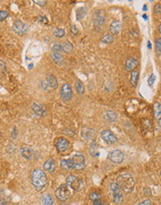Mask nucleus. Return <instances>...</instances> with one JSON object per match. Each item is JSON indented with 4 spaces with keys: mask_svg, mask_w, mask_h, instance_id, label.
I'll use <instances>...</instances> for the list:
<instances>
[{
    "mask_svg": "<svg viewBox=\"0 0 161 205\" xmlns=\"http://www.w3.org/2000/svg\"><path fill=\"white\" fill-rule=\"evenodd\" d=\"M147 47H148V49H149V50H151V49H152V45H151V42H150V41H148V42H147Z\"/></svg>",
    "mask_w": 161,
    "mask_h": 205,
    "instance_id": "a18cd8bd",
    "label": "nucleus"
},
{
    "mask_svg": "<svg viewBox=\"0 0 161 205\" xmlns=\"http://www.w3.org/2000/svg\"><path fill=\"white\" fill-rule=\"evenodd\" d=\"M93 25L95 28L99 31H101L105 24V13L103 10H96L93 14Z\"/></svg>",
    "mask_w": 161,
    "mask_h": 205,
    "instance_id": "7ed1b4c3",
    "label": "nucleus"
},
{
    "mask_svg": "<svg viewBox=\"0 0 161 205\" xmlns=\"http://www.w3.org/2000/svg\"><path fill=\"white\" fill-rule=\"evenodd\" d=\"M51 52H62L61 45L59 43H56V44L53 45L52 48H51Z\"/></svg>",
    "mask_w": 161,
    "mask_h": 205,
    "instance_id": "f704fd0d",
    "label": "nucleus"
},
{
    "mask_svg": "<svg viewBox=\"0 0 161 205\" xmlns=\"http://www.w3.org/2000/svg\"><path fill=\"white\" fill-rule=\"evenodd\" d=\"M87 14V11H86V9L85 8H79L77 11H76V16H77V21H80L82 20Z\"/></svg>",
    "mask_w": 161,
    "mask_h": 205,
    "instance_id": "c85d7f7f",
    "label": "nucleus"
},
{
    "mask_svg": "<svg viewBox=\"0 0 161 205\" xmlns=\"http://www.w3.org/2000/svg\"><path fill=\"white\" fill-rule=\"evenodd\" d=\"M81 136L86 141L91 140L94 136V130L88 127H83L81 130Z\"/></svg>",
    "mask_w": 161,
    "mask_h": 205,
    "instance_id": "4468645a",
    "label": "nucleus"
},
{
    "mask_svg": "<svg viewBox=\"0 0 161 205\" xmlns=\"http://www.w3.org/2000/svg\"><path fill=\"white\" fill-rule=\"evenodd\" d=\"M51 59L53 60V62L56 64L61 65L64 63V58H63V56L61 52H51Z\"/></svg>",
    "mask_w": 161,
    "mask_h": 205,
    "instance_id": "412c9836",
    "label": "nucleus"
},
{
    "mask_svg": "<svg viewBox=\"0 0 161 205\" xmlns=\"http://www.w3.org/2000/svg\"><path fill=\"white\" fill-rule=\"evenodd\" d=\"M93 205H102V201H101V199L93 201Z\"/></svg>",
    "mask_w": 161,
    "mask_h": 205,
    "instance_id": "c03bdc74",
    "label": "nucleus"
},
{
    "mask_svg": "<svg viewBox=\"0 0 161 205\" xmlns=\"http://www.w3.org/2000/svg\"><path fill=\"white\" fill-rule=\"evenodd\" d=\"M42 24H44V25H47V24H49V21H48V19H47V17H45V16H43L40 20H39Z\"/></svg>",
    "mask_w": 161,
    "mask_h": 205,
    "instance_id": "a19ab883",
    "label": "nucleus"
},
{
    "mask_svg": "<svg viewBox=\"0 0 161 205\" xmlns=\"http://www.w3.org/2000/svg\"><path fill=\"white\" fill-rule=\"evenodd\" d=\"M56 198L61 201H65L71 197V192L67 185H61L55 191Z\"/></svg>",
    "mask_w": 161,
    "mask_h": 205,
    "instance_id": "20e7f679",
    "label": "nucleus"
},
{
    "mask_svg": "<svg viewBox=\"0 0 161 205\" xmlns=\"http://www.w3.org/2000/svg\"><path fill=\"white\" fill-rule=\"evenodd\" d=\"M143 18H144V20L146 21L148 17H147V15H146V14H144V15H143Z\"/></svg>",
    "mask_w": 161,
    "mask_h": 205,
    "instance_id": "49530a36",
    "label": "nucleus"
},
{
    "mask_svg": "<svg viewBox=\"0 0 161 205\" xmlns=\"http://www.w3.org/2000/svg\"><path fill=\"white\" fill-rule=\"evenodd\" d=\"M32 110L36 115L40 116V117H45L46 113H47L46 106L42 104H39V103H34L33 105H32Z\"/></svg>",
    "mask_w": 161,
    "mask_h": 205,
    "instance_id": "f8f14e48",
    "label": "nucleus"
},
{
    "mask_svg": "<svg viewBox=\"0 0 161 205\" xmlns=\"http://www.w3.org/2000/svg\"><path fill=\"white\" fill-rule=\"evenodd\" d=\"M154 111H155V117L160 122V116H161V105L159 102H155L154 104Z\"/></svg>",
    "mask_w": 161,
    "mask_h": 205,
    "instance_id": "a878e982",
    "label": "nucleus"
},
{
    "mask_svg": "<svg viewBox=\"0 0 161 205\" xmlns=\"http://www.w3.org/2000/svg\"><path fill=\"white\" fill-rule=\"evenodd\" d=\"M60 45H61V50H62V52L70 53L74 50V46H73V45L70 42H68V41H63Z\"/></svg>",
    "mask_w": 161,
    "mask_h": 205,
    "instance_id": "aec40b11",
    "label": "nucleus"
},
{
    "mask_svg": "<svg viewBox=\"0 0 161 205\" xmlns=\"http://www.w3.org/2000/svg\"><path fill=\"white\" fill-rule=\"evenodd\" d=\"M105 120L109 122V123H113V122H114L117 120V118H118V116H117V114L114 113V111H107L106 113H105Z\"/></svg>",
    "mask_w": 161,
    "mask_h": 205,
    "instance_id": "b1692460",
    "label": "nucleus"
},
{
    "mask_svg": "<svg viewBox=\"0 0 161 205\" xmlns=\"http://www.w3.org/2000/svg\"><path fill=\"white\" fill-rule=\"evenodd\" d=\"M138 78H139V72L137 70H132L131 75H130V83L132 86H136L138 82Z\"/></svg>",
    "mask_w": 161,
    "mask_h": 205,
    "instance_id": "bb28decb",
    "label": "nucleus"
},
{
    "mask_svg": "<svg viewBox=\"0 0 161 205\" xmlns=\"http://www.w3.org/2000/svg\"><path fill=\"white\" fill-rule=\"evenodd\" d=\"M71 159L73 163V168L76 170H82L86 165V158L81 153H76Z\"/></svg>",
    "mask_w": 161,
    "mask_h": 205,
    "instance_id": "0eeeda50",
    "label": "nucleus"
},
{
    "mask_svg": "<svg viewBox=\"0 0 161 205\" xmlns=\"http://www.w3.org/2000/svg\"><path fill=\"white\" fill-rule=\"evenodd\" d=\"M71 33H72L73 35H77V34H78V29L77 28L76 25H72V26H71Z\"/></svg>",
    "mask_w": 161,
    "mask_h": 205,
    "instance_id": "ea45409f",
    "label": "nucleus"
},
{
    "mask_svg": "<svg viewBox=\"0 0 161 205\" xmlns=\"http://www.w3.org/2000/svg\"><path fill=\"white\" fill-rule=\"evenodd\" d=\"M60 205H70V204H66V203H61Z\"/></svg>",
    "mask_w": 161,
    "mask_h": 205,
    "instance_id": "3c124183",
    "label": "nucleus"
},
{
    "mask_svg": "<svg viewBox=\"0 0 161 205\" xmlns=\"http://www.w3.org/2000/svg\"><path fill=\"white\" fill-rule=\"evenodd\" d=\"M73 97V92L70 85L64 83L61 88V98L63 101H70Z\"/></svg>",
    "mask_w": 161,
    "mask_h": 205,
    "instance_id": "1a4fd4ad",
    "label": "nucleus"
},
{
    "mask_svg": "<svg viewBox=\"0 0 161 205\" xmlns=\"http://www.w3.org/2000/svg\"><path fill=\"white\" fill-rule=\"evenodd\" d=\"M101 199V195L100 193L96 192V191H93L89 194V199L92 200V201H95V200H99Z\"/></svg>",
    "mask_w": 161,
    "mask_h": 205,
    "instance_id": "2f4dec72",
    "label": "nucleus"
},
{
    "mask_svg": "<svg viewBox=\"0 0 161 205\" xmlns=\"http://www.w3.org/2000/svg\"><path fill=\"white\" fill-rule=\"evenodd\" d=\"M20 154H21V156L22 158L27 159V161H30V159L33 158V152H32V150L28 146H22V147H21Z\"/></svg>",
    "mask_w": 161,
    "mask_h": 205,
    "instance_id": "a211bd4d",
    "label": "nucleus"
},
{
    "mask_svg": "<svg viewBox=\"0 0 161 205\" xmlns=\"http://www.w3.org/2000/svg\"><path fill=\"white\" fill-rule=\"evenodd\" d=\"M114 36L111 34H106V35H104L102 37V41L103 43H105V44H111V43L114 42Z\"/></svg>",
    "mask_w": 161,
    "mask_h": 205,
    "instance_id": "7c9ffc66",
    "label": "nucleus"
},
{
    "mask_svg": "<svg viewBox=\"0 0 161 205\" xmlns=\"http://www.w3.org/2000/svg\"><path fill=\"white\" fill-rule=\"evenodd\" d=\"M0 205H8L7 201L3 198H0Z\"/></svg>",
    "mask_w": 161,
    "mask_h": 205,
    "instance_id": "37998d69",
    "label": "nucleus"
},
{
    "mask_svg": "<svg viewBox=\"0 0 161 205\" xmlns=\"http://www.w3.org/2000/svg\"><path fill=\"white\" fill-rule=\"evenodd\" d=\"M155 80V76L154 74H152V75L149 77V78H148V85H149V86H153Z\"/></svg>",
    "mask_w": 161,
    "mask_h": 205,
    "instance_id": "e433bc0d",
    "label": "nucleus"
},
{
    "mask_svg": "<svg viewBox=\"0 0 161 205\" xmlns=\"http://www.w3.org/2000/svg\"><path fill=\"white\" fill-rule=\"evenodd\" d=\"M146 9H147V6H146V5H144V11H145Z\"/></svg>",
    "mask_w": 161,
    "mask_h": 205,
    "instance_id": "8fccbe9b",
    "label": "nucleus"
},
{
    "mask_svg": "<svg viewBox=\"0 0 161 205\" xmlns=\"http://www.w3.org/2000/svg\"><path fill=\"white\" fill-rule=\"evenodd\" d=\"M6 70H7L6 63L2 60H0V75H4L6 73Z\"/></svg>",
    "mask_w": 161,
    "mask_h": 205,
    "instance_id": "72a5a7b5",
    "label": "nucleus"
},
{
    "mask_svg": "<svg viewBox=\"0 0 161 205\" xmlns=\"http://www.w3.org/2000/svg\"><path fill=\"white\" fill-rule=\"evenodd\" d=\"M121 28H122V25L119 21H113L111 25H110V33L112 36L114 35H118L119 32L121 31Z\"/></svg>",
    "mask_w": 161,
    "mask_h": 205,
    "instance_id": "2eb2a0df",
    "label": "nucleus"
},
{
    "mask_svg": "<svg viewBox=\"0 0 161 205\" xmlns=\"http://www.w3.org/2000/svg\"><path fill=\"white\" fill-rule=\"evenodd\" d=\"M34 2H35V3H36V4H37V5H39V6H44L46 3H47L46 1H37V0H34Z\"/></svg>",
    "mask_w": 161,
    "mask_h": 205,
    "instance_id": "79ce46f5",
    "label": "nucleus"
},
{
    "mask_svg": "<svg viewBox=\"0 0 161 205\" xmlns=\"http://www.w3.org/2000/svg\"><path fill=\"white\" fill-rule=\"evenodd\" d=\"M138 205H154V203H153L150 199H145V200L140 202Z\"/></svg>",
    "mask_w": 161,
    "mask_h": 205,
    "instance_id": "58836bf2",
    "label": "nucleus"
},
{
    "mask_svg": "<svg viewBox=\"0 0 161 205\" xmlns=\"http://www.w3.org/2000/svg\"><path fill=\"white\" fill-rule=\"evenodd\" d=\"M13 31L16 34L21 36L27 31V26L24 22H22L21 21H16L14 22V25H13Z\"/></svg>",
    "mask_w": 161,
    "mask_h": 205,
    "instance_id": "ddd939ff",
    "label": "nucleus"
},
{
    "mask_svg": "<svg viewBox=\"0 0 161 205\" xmlns=\"http://www.w3.org/2000/svg\"><path fill=\"white\" fill-rule=\"evenodd\" d=\"M42 202L44 205H53L54 204V200H53L51 195H50V194H44L42 196Z\"/></svg>",
    "mask_w": 161,
    "mask_h": 205,
    "instance_id": "393cba45",
    "label": "nucleus"
},
{
    "mask_svg": "<svg viewBox=\"0 0 161 205\" xmlns=\"http://www.w3.org/2000/svg\"><path fill=\"white\" fill-rule=\"evenodd\" d=\"M155 49H156V53L158 54V56H160L161 53V38H157L155 40Z\"/></svg>",
    "mask_w": 161,
    "mask_h": 205,
    "instance_id": "473e14b6",
    "label": "nucleus"
},
{
    "mask_svg": "<svg viewBox=\"0 0 161 205\" xmlns=\"http://www.w3.org/2000/svg\"><path fill=\"white\" fill-rule=\"evenodd\" d=\"M101 136H102L103 140L106 144H108V145H113L114 143H117V141H118L117 136L114 135L110 130H104V131H103L102 133H101Z\"/></svg>",
    "mask_w": 161,
    "mask_h": 205,
    "instance_id": "9d476101",
    "label": "nucleus"
},
{
    "mask_svg": "<svg viewBox=\"0 0 161 205\" xmlns=\"http://www.w3.org/2000/svg\"><path fill=\"white\" fill-rule=\"evenodd\" d=\"M52 34H53L54 36L61 38V37H63V36H65V31H64L63 29H61V28H55V29L53 30Z\"/></svg>",
    "mask_w": 161,
    "mask_h": 205,
    "instance_id": "c756f323",
    "label": "nucleus"
},
{
    "mask_svg": "<svg viewBox=\"0 0 161 205\" xmlns=\"http://www.w3.org/2000/svg\"><path fill=\"white\" fill-rule=\"evenodd\" d=\"M76 89H77V92L78 94H84L85 93V88H84V84L83 82H81L79 79H77V82H76Z\"/></svg>",
    "mask_w": 161,
    "mask_h": 205,
    "instance_id": "cd10ccee",
    "label": "nucleus"
},
{
    "mask_svg": "<svg viewBox=\"0 0 161 205\" xmlns=\"http://www.w3.org/2000/svg\"><path fill=\"white\" fill-rule=\"evenodd\" d=\"M117 184L118 188L126 193H130L134 189L135 180L129 173H123L117 179Z\"/></svg>",
    "mask_w": 161,
    "mask_h": 205,
    "instance_id": "f03ea898",
    "label": "nucleus"
},
{
    "mask_svg": "<svg viewBox=\"0 0 161 205\" xmlns=\"http://www.w3.org/2000/svg\"><path fill=\"white\" fill-rule=\"evenodd\" d=\"M9 17V12L6 10H0V21H4Z\"/></svg>",
    "mask_w": 161,
    "mask_h": 205,
    "instance_id": "c9c22d12",
    "label": "nucleus"
},
{
    "mask_svg": "<svg viewBox=\"0 0 161 205\" xmlns=\"http://www.w3.org/2000/svg\"><path fill=\"white\" fill-rule=\"evenodd\" d=\"M32 184L37 191H41L48 183V177L45 172L40 169H36L32 172L31 174Z\"/></svg>",
    "mask_w": 161,
    "mask_h": 205,
    "instance_id": "f257e3e1",
    "label": "nucleus"
},
{
    "mask_svg": "<svg viewBox=\"0 0 161 205\" xmlns=\"http://www.w3.org/2000/svg\"><path fill=\"white\" fill-rule=\"evenodd\" d=\"M124 153L119 150V149H114L113 151H111L108 155V159L110 161H112L113 163L116 164H120L123 162L124 161Z\"/></svg>",
    "mask_w": 161,
    "mask_h": 205,
    "instance_id": "6e6552de",
    "label": "nucleus"
},
{
    "mask_svg": "<svg viewBox=\"0 0 161 205\" xmlns=\"http://www.w3.org/2000/svg\"><path fill=\"white\" fill-rule=\"evenodd\" d=\"M160 11H161V5H160V3H157L154 7V12L155 13H160Z\"/></svg>",
    "mask_w": 161,
    "mask_h": 205,
    "instance_id": "4c0bfd02",
    "label": "nucleus"
},
{
    "mask_svg": "<svg viewBox=\"0 0 161 205\" xmlns=\"http://www.w3.org/2000/svg\"><path fill=\"white\" fill-rule=\"evenodd\" d=\"M46 80H47V84L48 86L52 89H56L58 88V81L56 79V78L52 75H48L47 78H46Z\"/></svg>",
    "mask_w": 161,
    "mask_h": 205,
    "instance_id": "6ab92c4d",
    "label": "nucleus"
},
{
    "mask_svg": "<svg viewBox=\"0 0 161 205\" xmlns=\"http://www.w3.org/2000/svg\"><path fill=\"white\" fill-rule=\"evenodd\" d=\"M69 146H70V143L69 141L65 138H58L55 142V146L57 148V150L59 152H64L69 148Z\"/></svg>",
    "mask_w": 161,
    "mask_h": 205,
    "instance_id": "9b49d317",
    "label": "nucleus"
},
{
    "mask_svg": "<svg viewBox=\"0 0 161 205\" xmlns=\"http://www.w3.org/2000/svg\"><path fill=\"white\" fill-rule=\"evenodd\" d=\"M89 155L93 158H96L99 156V151H98V146L95 141H92L90 143L89 146Z\"/></svg>",
    "mask_w": 161,
    "mask_h": 205,
    "instance_id": "4be33fe9",
    "label": "nucleus"
},
{
    "mask_svg": "<svg viewBox=\"0 0 161 205\" xmlns=\"http://www.w3.org/2000/svg\"><path fill=\"white\" fill-rule=\"evenodd\" d=\"M158 32H159V34L161 33V25H158Z\"/></svg>",
    "mask_w": 161,
    "mask_h": 205,
    "instance_id": "de8ad7c7",
    "label": "nucleus"
},
{
    "mask_svg": "<svg viewBox=\"0 0 161 205\" xmlns=\"http://www.w3.org/2000/svg\"><path fill=\"white\" fill-rule=\"evenodd\" d=\"M137 65H138V60L134 57H129L125 62V67L128 71L134 70Z\"/></svg>",
    "mask_w": 161,
    "mask_h": 205,
    "instance_id": "dca6fc26",
    "label": "nucleus"
},
{
    "mask_svg": "<svg viewBox=\"0 0 161 205\" xmlns=\"http://www.w3.org/2000/svg\"><path fill=\"white\" fill-rule=\"evenodd\" d=\"M43 168L45 171H47L49 173H53L55 171V168H56V163H55V161L53 158H49L46 161V162L44 163L43 165Z\"/></svg>",
    "mask_w": 161,
    "mask_h": 205,
    "instance_id": "f3484780",
    "label": "nucleus"
},
{
    "mask_svg": "<svg viewBox=\"0 0 161 205\" xmlns=\"http://www.w3.org/2000/svg\"><path fill=\"white\" fill-rule=\"evenodd\" d=\"M66 185L70 187L72 189L77 191L79 190L82 186H83V182L77 176L73 175V174H69L67 177H66Z\"/></svg>",
    "mask_w": 161,
    "mask_h": 205,
    "instance_id": "423d86ee",
    "label": "nucleus"
},
{
    "mask_svg": "<svg viewBox=\"0 0 161 205\" xmlns=\"http://www.w3.org/2000/svg\"><path fill=\"white\" fill-rule=\"evenodd\" d=\"M102 205H108L106 201H102Z\"/></svg>",
    "mask_w": 161,
    "mask_h": 205,
    "instance_id": "09e8293b",
    "label": "nucleus"
},
{
    "mask_svg": "<svg viewBox=\"0 0 161 205\" xmlns=\"http://www.w3.org/2000/svg\"><path fill=\"white\" fill-rule=\"evenodd\" d=\"M61 167L64 170H73V163H72V159L68 158V159H62L61 161Z\"/></svg>",
    "mask_w": 161,
    "mask_h": 205,
    "instance_id": "5701e85b",
    "label": "nucleus"
},
{
    "mask_svg": "<svg viewBox=\"0 0 161 205\" xmlns=\"http://www.w3.org/2000/svg\"><path fill=\"white\" fill-rule=\"evenodd\" d=\"M110 189L113 194V201L116 204H120L123 202V194L121 192V189L118 188L117 183H111L110 184Z\"/></svg>",
    "mask_w": 161,
    "mask_h": 205,
    "instance_id": "39448f33",
    "label": "nucleus"
}]
</instances>
